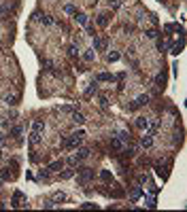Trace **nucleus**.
<instances>
[{
	"instance_id": "f257e3e1",
	"label": "nucleus",
	"mask_w": 187,
	"mask_h": 212,
	"mask_svg": "<svg viewBox=\"0 0 187 212\" xmlns=\"http://www.w3.org/2000/svg\"><path fill=\"white\" fill-rule=\"evenodd\" d=\"M83 138H85V131H83V129H79V131L70 134L68 138H64V140H62V144H64L66 149H77V146H81Z\"/></svg>"
},
{
	"instance_id": "f03ea898",
	"label": "nucleus",
	"mask_w": 187,
	"mask_h": 212,
	"mask_svg": "<svg viewBox=\"0 0 187 212\" xmlns=\"http://www.w3.org/2000/svg\"><path fill=\"white\" fill-rule=\"evenodd\" d=\"M77 172H79V182L81 185L90 182L94 178V170H90V168H77Z\"/></svg>"
},
{
	"instance_id": "7ed1b4c3",
	"label": "nucleus",
	"mask_w": 187,
	"mask_h": 212,
	"mask_svg": "<svg viewBox=\"0 0 187 212\" xmlns=\"http://www.w3.org/2000/svg\"><path fill=\"white\" fill-rule=\"evenodd\" d=\"M145 104H149V95H147V93H145V95H138V98H136V100L130 104V108H132V110H136V108L145 106Z\"/></svg>"
},
{
	"instance_id": "20e7f679",
	"label": "nucleus",
	"mask_w": 187,
	"mask_h": 212,
	"mask_svg": "<svg viewBox=\"0 0 187 212\" xmlns=\"http://www.w3.org/2000/svg\"><path fill=\"white\" fill-rule=\"evenodd\" d=\"M75 157H77V161L81 163L83 159L90 157V149H85V146H77V155H75Z\"/></svg>"
},
{
	"instance_id": "39448f33",
	"label": "nucleus",
	"mask_w": 187,
	"mask_h": 212,
	"mask_svg": "<svg viewBox=\"0 0 187 212\" xmlns=\"http://www.w3.org/2000/svg\"><path fill=\"white\" fill-rule=\"evenodd\" d=\"M183 45H185V41H183V36H181V41L174 42V45H170L168 49H170V53H172V55H179V53L183 51Z\"/></svg>"
},
{
	"instance_id": "423d86ee",
	"label": "nucleus",
	"mask_w": 187,
	"mask_h": 212,
	"mask_svg": "<svg viewBox=\"0 0 187 212\" xmlns=\"http://www.w3.org/2000/svg\"><path fill=\"white\" fill-rule=\"evenodd\" d=\"M70 119H72V123H75V125H83V123H85V117H83L79 110H72Z\"/></svg>"
},
{
	"instance_id": "0eeeda50",
	"label": "nucleus",
	"mask_w": 187,
	"mask_h": 212,
	"mask_svg": "<svg viewBox=\"0 0 187 212\" xmlns=\"http://www.w3.org/2000/svg\"><path fill=\"white\" fill-rule=\"evenodd\" d=\"M41 140H43V134L32 129V131H30V144H32V146H36V144H41Z\"/></svg>"
},
{
	"instance_id": "6e6552de",
	"label": "nucleus",
	"mask_w": 187,
	"mask_h": 212,
	"mask_svg": "<svg viewBox=\"0 0 187 212\" xmlns=\"http://www.w3.org/2000/svg\"><path fill=\"white\" fill-rule=\"evenodd\" d=\"M62 168H64V161H62V159H55V161H51V163L47 166L49 172H60Z\"/></svg>"
},
{
	"instance_id": "1a4fd4ad",
	"label": "nucleus",
	"mask_w": 187,
	"mask_h": 212,
	"mask_svg": "<svg viewBox=\"0 0 187 212\" xmlns=\"http://www.w3.org/2000/svg\"><path fill=\"white\" fill-rule=\"evenodd\" d=\"M136 127L138 129H149V119H145V117H136Z\"/></svg>"
},
{
	"instance_id": "9d476101",
	"label": "nucleus",
	"mask_w": 187,
	"mask_h": 212,
	"mask_svg": "<svg viewBox=\"0 0 187 212\" xmlns=\"http://www.w3.org/2000/svg\"><path fill=\"white\" fill-rule=\"evenodd\" d=\"M96 21H98V26H100V28H106V26H108V15H106V13H100Z\"/></svg>"
},
{
	"instance_id": "9b49d317",
	"label": "nucleus",
	"mask_w": 187,
	"mask_h": 212,
	"mask_svg": "<svg viewBox=\"0 0 187 212\" xmlns=\"http://www.w3.org/2000/svg\"><path fill=\"white\" fill-rule=\"evenodd\" d=\"M21 197H24V193H21V191H15V193H13V202H11V204H13V208H19V206H21V204H19V202H21Z\"/></svg>"
},
{
	"instance_id": "f8f14e48",
	"label": "nucleus",
	"mask_w": 187,
	"mask_h": 212,
	"mask_svg": "<svg viewBox=\"0 0 187 212\" xmlns=\"http://www.w3.org/2000/svg\"><path fill=\"white\" fill-rule=\"evenodd\" d=\"M75 172H77V170L70 166V170H64V172L60 174V178H62V180H68V178H72V176H75Z\"/></svg>"
},
{
	"instance_id": "ddd939ff",
	"label": "nucleus",
	"mask_w": 187,
	"mask_h": 212,
	"mask_svg": "<svg viewBox=\"0 0 187 212\" xmlns=\"http://www.w3.org/2000/svg\"><path fill=\"white\" fill-rule=\"evenodd\" d=\"M21 134H24V127H21V125L11 127V136H13V138H17V140H19V138H21Z\"/></svg>"
},
{
	"instance_id": "4468645a",
	"label": "nucleus",
	"mask_w": 187,
	"mask_h": 212,
	"mask_svg": "<svg viewBox=\"0 0 187 212\" xmlns=\"http://www.w3.org/2000/svg\"><path fill=\"white\" fill-rule=\"evenodd\" d=\"M32 129H34V131H41V134H43V131H45V121L36 119V121L32 123Z\"/></svg>"
},
{
	"instance_id": "2eb2a0df",
	"label": "nucleus",
	"mask_w": 187,
	"mask_h": 212,
	"mask_svg": "<svg viewBox=\"0 0 187 212\" xmlns=\"http://www.w3.org/2000/svg\"><path fill=\"white\" fill-rule=\"evenodd\" d=\"M151 144H153V138H151V136H147V134H145V136H142V138H140V146H145V149H149V146H151Z\"/></svg>"
},
{
	"instance_id": "dca6fc26",
	"label": "nucleus",
	"mask_w": 187,
	"mask_h": 212,
	"mask_svg": "<svg viewBox=\"0 0 187 212\" xmlns=\"http://www.w3.org/2000/svg\"><path fill=\"white\" fill-rule=\"evenodd\" d=\"M111 149H115V151H121V149H123V140H119V138H113V140H111Z\"/></svg>"
},
{
	"instance_id": "f3484780",
	"label": "nucleus",
	"mask_w": 187,
	"mask_h": 212,
	"mask_svg": "<svg viewBox=\"0 0 187 212\" xmlns=\"http://www.w3.org/2000/svg\"><path fill=\"white\" fill-rule=\"evenodd\" d=\"M104 47H106V42L102 41V38H96V36H94V49H96V51H102Z\"/></svg>"
},
{
	"instance_id": "a211bd4d",
	"label": "nucleus",
	"mask_w": 187,
	"mask_h": 212,
	"mask_svg": "<svg viewBox=\"0 0 187 212\" xmlns=\"http://www.w3.org/2000/svg\"><path fill=\"white\" fill-rule=\"evenodd\" d=\"M75 19H77V23H81V26L87 23V15H85V13H75Z\"/></svg>"
},
{
	"instance_id": "6ab92c4d",
	"label": "nucleus",
	"mask_w": 187,
	"mask_h": 212,
	"mask_svg": "<svg viewBox=\"0 0 187 212\" xmlns=\"http://www.w3.org/2000/svg\"><path fill=\"white\" fill-rule=\"evenodd\" d=\"M115 77L111 74V72H100L98 77H96V81H113Z\"/></svg>"
},
{
	"instance_id": "aec40b11",
	"label": "nucleus",
	"mask_w": 187,
	"mask_h": 212,
	"mask_svg": "<svg viewBox=\"0 0 187 212\" xmlns=\"http://www.w3.org/2000/svg\"><path fill=\"white\" fill-rule=\"evenodd\" d=\"M96 89H98V83L94 81V83L90 85L87 89H85V98H90V95H94V93H96Z\"/></svg>"
},
{
	"instance_id": "412c9836",
	"label": "nucleus",
	"mask_w": 187,
	"mask_h": 212,
	"mask_svg": "<svg viewBox=\"0 0 187 212\" xmlns=\"http://www.w3.org/2000/svg\"><path fill=\"white\" fill-rule=\"evenodd\" d=\"M41 21H43L45 26H53V23H55V19H53L51 15H43V17H41Z\"/></svg>"
},
{
	"instance_id": "4be33fe9",
	"label": "nucleus",
	"mask_w": 187,
	"mask_h": 212,
	"mask_svg": "<svg viewBox=\"0 0 187 212\" xmlns=\"http://www.w3.org/2000/svg\"><path fill=\"white\" fill-rule=\"evenodd\" d=\"M66 51H68V55H70V57H77V55H79V49H77V45H70Z\"/></svg>"
},
{
	"instance_id": "5701e85b",
	"label": "nucleus",
	"mask_w": 187,
	"mask_h": 212,
	"mask_svg": "<svg viewBox=\"0 0 187 212\" xmlns=\"http://www.w3.org/2000/svg\"><path fill=\"white\" fill-rule=\"evenodd\" d=\"M83 57H85V62H92L94 57H96V51H94V49H87V51H85V55H83Z\"/></svg>"
},
{
	"instance_id": "b1692460",
	"label": "nucleus",
	"mask_w": 187,
	"mask_h": 212,
	"mask_svg": "<svg viewBox=\"0 0 187 212\" xmlns=\"http://www.w3.org/2000/svg\"><path fill=\"white\" fill-rule=\"evenodd\" d=\"M100 176H102V180H106V182H108V180H113V174H111L108 170H102V172H100Z\"/></svg>"
},
{
	"instance_id": "393cba45",
	"label": "nucleus",
	"mask_w": 187,
	"mask_h": 212,
	"mask_svg": "<svg viewBox=\"0 0 187 212\" xmlns=\"http://www.w3.org/2000/svg\"><path fill=\"white\" fill-rule=\"evenodd\" d=\"M106 59H108V62H117V59H119V53H117V51H111V53L106 55Z\"/></svg>"
},
{
	"instance_id": "a878e982",
	"label": "nucleus",
	"mask_w": 187,
	"mask_h": 212,
	"mask_svg": "<svg viewBox=\"0 0 187 212\" xmlns=\"http://www.w3.org/2000/svg\"><path fill=\"white\" fill-rule=\"evenodd\" d=\"M15 100H17V98H15L13 93H6V95H4V104H15Z\"/></svg>"
},
{
	"instance_id": "bb28decb",
	"label": "nucleus",
	"mask_w": 187,
	"mask_h": 212,
	"mask_svg": "<svg viewBox=\"0 0 187 212\" xmlns=\"http://www.w3.org/2000/svg\"><path fill=\"white\" fill-rule=\"evenodd\" d=\"M66 199V195L62 193V191H57V193H53V202H64Z\"/></svg>"
},
{
	"instance_id": "cd10ccee",
	"label": "nucleus",
	"mask_w": 187,
	"mask_h": 212,
	"mask_svg": "<svg viewBox=\"0 0 187 212\" xmlns=\"http://www.w3.org/2000/svg\"><path fill=\"white\" fill-rule=\"evenodd\" d=\"M140 195H142V189H140V187H134V191H132V199H138Z\"/></svg>"
},
{
	"instance_id": "c85d7f7f",
	"label": "nucleus",
	"mask_w": 187,
	"mask_h": 212,
	"mask_svg": "<svg viewBox=\"0 0 187 212\" xmlns=\"http://www.w3.org/2000/svg\"><path fill=\"white\" fill-rule=\"evenodd\" d=\"M64 11H66L68 15H75V13H77V9H75L72 4H66V6H64Z\"/></svg>"
},
{
	"instance_id": "c756f323",
	"label": "nucleus",
	"mask_w": 187,
	"mask_h": 212,
	"mask_svg": "<svg viewBox=\"0 0 187 212\" xmlns=\"http://www.w3.org/2000/svg\"><path fill=\"white\" fill-rule=\"evenodd\" d=\"M117 138H119V140H123V142H128V140H130V134H128V131H119V136H117Z\"/></svg>"
},
{
	"instance_id": "7c9ffc66",
	"label": "nucleus",
	"mask_w": 187,
	"mask_h": 212,
	"mask_svg": "<svg viewBox=\"0 0 187 212\" xmlns=\"http://www.w3.org/2000/svg\"><path fill=\"white\" fill-rule=\"evenodd\" d=\"M145 34H147L149 38H157V30H153V28H151V30H147Z\"/></svg>"
},
{
	"instance_id": "2f4dec72",
	"label": "nucleus",
	"mask_w": 187,
	"mask_h": 212,
	"mask_svg": "<svg viewBox=\"0 0 187 212\" xmlns=\"http://www.w3.org/2000/svg\"><path fill=\"white\" fill-rule=\"evenodd\" d=\"M68 166H72V168H75V166H79V161H77V157H75V155H70V157H68Z\"/></svg>"
},
{
	"instance_id": "473e14b6",
	"label": "nucleus",
	"mask_w": 187,
	"mask_h": 212,
	"mask_svg": "<svg viewBox=\"0 0 187 212\" xmlns=\"http://www.w3.org/2000/svg\"><path fill=\"white\" fill-rule=\"evenodd\" d=\"M155 85H157V87H164V74H157V79H155Z\"/></svg>"
},
{
	"instance_id": "72a5a7b5",
	"label": "nucleus",
	"mask_w": 187,
	"mask_h": 212,
	"mask_svg": "<svg viewBox=\"0 0 187 212\" xmlns=\"http://www.w3.org/2000/svg\"><path fill=\"white\" fill-rule=\"evenodd\" d=\"M100 106H102V108H108V100H106L104 95H100Z\"/></svg>"
},
{
	"instance_id": "f704fd0d",
	"label": "nucleus",
	"mask_w": 187,
	"mask_h": 212,
	"mask_svg": "<svg viewBox=\"0 0 187 212\" xmlns=\"http://www.w3.org/2000/svg\"><path fill=\"white\" fill-rule=\"evenodd\" d=\"M81 208H83V210H90V208H98V206H96V204H90V202H85V204H81Z\"/></svg>"
},
{
	"instance_id": "c9c22d12",
	"label": "nucleus",
	"mask_w": 187,
	"mask_h": 212,
	"mask_svg": "<svg viewBox=\"0 0 187 212\" xmlns=\"http://www.w3.org/2000/svg\"><path fill=\"white\" fill-rule=\"evenodd\" d=\"M49 174H51V172H49V170H41V172H38V176H41V178H47V176H49Z\"/></svg>"
},
{
	"instance_id": "e433bc0d",
	"label": "nucleus",
	"mask_w": 187,
	"mask_h": 212,
	"mask_svg": "<svg viewBox=\"0 0 187 212\" xmlns=\"http://www.w3.org/2000/svg\"><path fill=\"white\" fill-rule=\"evenodd\" d=\"M155 206H157V204H155V199H147V208H151V210H153Z\"/></svg>"
},
{
	"instance_id": "4c0bfd02",
	"label": "nucleus",
	"mask_w": 187,
	"mask_h": 212,
	"mask_svg": "<svg viewBox=\"0 0 187 212\" xmlns=\"http://www.w3.org/2000/svg\"><path fill=\"white\" fill-rule=\"evenodd\" d=\"M62 110H64V113H72V110H75V106H62Z\"/></svg>"
},
{
	"instance_id": "58836bf2",
	"label": "nucleus",
	"mask_w": 187,
	"mask_h": 212,
	"mask_svg": "<svg viewBox=\"0 0 187 212\" xmlns=\"http://www.w3.org/2000/svg\"><path fill=\"white\" fill-rule=\"evenodd\" d=\"M108 4H111L113 9H117V6H119V0H108Z\"/></svg>"
},
{
	"instance_id": "ea45409f",
	"label": "nucleus",
	"mask_w": 187,
	"mask_h": 212,
	"mask_svg": "<svg viewBox=\"0 0 187 212\" xmlns=\"http://www.w3.org/2000/svg\"><path fill=\"white\" fill-rule=\"evenodd\" d=\"M4 142H6V136H4V134H0V149L4 146Z\"/></svg>"
},
{
	"instance_id": "a19ab883",
	"label": "nucleus",
	"mask_w": 187,
	"mask_h": 212,
	"mask_svg": "<svg viewBox=\"0 0 187 212\" xmlns=\"http://www.w3.org/2000/svg\"><path fill=\"white\" fill-rule=\"evenodd\" d=\"M147 180H149V176H147V174H142V176H140V185H145Z\"/></svg>"
},
{
	"instance_id": "79ce46f5",
	"label": "nucleus",
	"mask_w": 187,
	"mask_h": 212,
	"mask_svg": "<svg viewBox=\"0 0 187 212\" xmlns=\"http://www.w3.org/2000/svg\"><path fill=\"white\" fill-rule=\"evenodd\" d=\"M2 159H4V153H2V151H0V161H2Z\"/></svg>"
},
{
	"instance_id": "37998d69",
	"label": "nucleus",
	"mask_w": 187,
	"mask_h": 212,
	"mask_svg": "<svg viewBox=\"0 0 187 212\" xmlns=\"http://www.w3.org/2000/svg\"><path fill=\"white\" fill-rule=\"evenodd\" d=\"M2 13H4V9H2V4H0V15H2Z\"/></svg>"
},
{
	"instance_id": "c03bdc74",
	"label": "nucleus",
	"mask_w": 187,
	"mask_h": 212,
	"mask_svg": "<svg viewBox=\"0 0 187 212\" xmlns=\"http://www.w3.org/2000/svg\"><path fill=\"white\" fill-rule=\"evenodd\" d=\"M2 182H4V180H2V176H0V187H2Z\"/></svg>"
},
{
	"instance_id": "a18cd8bd",
	"label": "nucleus",
	"mask_w": 187,
	"mask_h": 212,
	"mask_svg": "<svg viewBox=\"0 0 187 212\" xmlns=\"http://www.w3.org/2000/svg\"><path fill=\"white\" fill-rule=\"evenodd\" d=\"M160 2H162V0H160Z\"/></svg>"
}]
</instances>
